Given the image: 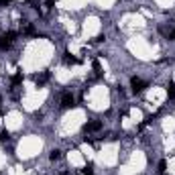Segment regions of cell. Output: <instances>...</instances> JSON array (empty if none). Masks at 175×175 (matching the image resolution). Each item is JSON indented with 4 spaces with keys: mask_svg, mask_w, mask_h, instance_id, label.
Returning a JSON list of instances; mask_svg holds the SVG:
<instances>
[{
    "mask_svg": "<svg viewBox=\"0 0 175 175\" xmlns=\"http://www.w3.org/2000/svg\"><path fill=\"white\" fill-rule=\"evenodd\" d=\"M94 41H96V43H102V41H104V35H98V37H96V39H94Z\"/></svg>",
    "mask_w": 175,
    "mask_h": 175,
    "instance_id": "obj_15",
    "label": "cell"
},
{
    "mask_svg": "<svg viewBox=\"0 0 175 175\" xmlns=\"http://www.w3.org/2000/svg\"><path fill=\"white\" fill-rule=\"evenodd\" d=\"M0 116H2V110H0Z\"/></svg>",
    "mask_w": 175,
    "mask_h": 175,
    "instance_id": "obj_19",
    "label": "cell"
},
{
    "mask_svg": "<svg viewBox=\"0 0 175 175\" xmlns=\"http://www.w3.org/2000/svg\"><path fill=\"white\" fill-rule=\"evenodd\" d=\"M84 173H86V175H92V163H88L86 167H84Z\"/></svg>",
    "mask_w": 175,
    "mask_h": 175,
    "instance_id": "obj_13",
    "label": "cell"
},
{
    "mask_svg": "<svg viewBox=\"0 0 175 175\" xmlns=\"http://www.w3.org/2000/svg\"><path fill=\"white\" fill-rule=\"evenodd\" d=\"M6 4H10V0H0V6H6Z\"/></svg>",
    "mask_w": 175,
    "mask_h": 175,
    "instance_id": "obj_16",
    "label": "cell"
},
{
    "mask_svg": "<svg viewBox=\"0 0 175 175\" xmlns=\"http://www.w3.org/2000/svg\"><path fill=\"white\" fill-rule=\"evenodd\" d=\"M167 94H169V98H175V84L173 82L167 84Z\"/></svg>",
    "mask_w": 175,
    "mask_h": 175,
    "instance_id": "obj_7",
    "label": "cell"
},
{
    "mask_svg": "<svg viewBox=\"0 0 175 175\" xmlns=\"http://www.w3.org/2000/svg\"><path fill=\"white\" fill-rule=\"evenodd\" d=\"M14 39H16V33H12V31L0 35V49H2V51L10 49V45H12V41H14Z\"/></svg>",
    "mask_w": 175,
    "mask_h": 175,
    "instance_id": "obj_1",
    "label": "cell"
},
{
    "mask_svg": "<svg viewBox=\"0 0 175 175\" xmlns=\"http://www.w3.org/2000/svg\"><path fill=\"white\" fill-rule=\"evenodd\" d=\"M27 35H35V27H31V25H25V29H23Z\"/></svg>",
    "mask_w": 175,
    "mask_h": 175,
    "instance_id": "obj_11",
    "label": "cell"
},
{
    "mask_svg": "<svg viewBox=\"0 0 175 175\" xmlns=\"http://www.w3.org/2000/svg\"><path fill=\"white\" fill-rule=\"evenodd\" d=\"M63 61H65L67 65H75V63H79V59L78 57H71V53H65V55H63Z\"/></svg>",
    "mask_w": 175,
    "mask_h": 175,
    "instance_id": "obj_5",
    "label": "cell"
},
{
    "mask_svg": "<svg viewBox=\"0 0 175 175\" xmlns=\"http://www.w3.org/2000/svg\"><path fill=\"white\" fill-rule=\"evenodd\" d=\"M59 157H61V151H57V149H53V151H51V155H49V159H51V161H57Z\"/></svg>",
    "mask_w": 175,
    "mask_h": 175,
    "instance_id": "obj_8",
    "label": "cell"
},
{
    "mask_svg": "<svg viewBox=\"0 0 175 175\" xmlns=\"http://www.w3.org/2000/svg\"><path fill=\"white\" fill-rule=\"evenodd\" d=\"M19 84H23V74H16L12 78V86H19Z\"/></svg>",
    "mask_w": 175,
    "mask_h": 175,
    "instance_id": "obj_9",
    "label": "cell"
},
{
    "mask_svg": "<svg viewBox=\"0 0 175 175\" xmlns=\"http://www.w3.org/2000/svg\"><path fill=\"white\" fill-rule=\"evenodd\" d=\"M165 167H167V163H165V161H161V163H159V173H163Z\"/></svg>",
    "mask_w": 175,
    "mask_h": 175,
    "instance_id": "obj_14",
    "label": "cell"
},
{
    "mask_svg": "<svg viewBox=\"0 0 175 175\" xmlns=\"http://www.w3.org/2000/svg\"><path fill=\"white\" fill-rule=\"evenodd\" d=\"M8 136H10L8 130H0V140H8Z\"/></svg>",
    "mask_w": 175,
    "mask_h": 175,
    "instance_id": "obj_12",
    "label": "cell"
},
{
    "mask_svg": "<svg viewBox=\"0 0 175 175\" xmlns=\"http://www.w3.org/2000/svg\"><path fill=\"white\" fill-rule=\"evenodd\" d=\"M55 2H57V0H47V6H53Z\"/></svg>",
    "mask_w": 175,
    "mask_h": 175,
    "instance_id": "obj_17",
    "label": "cell"
},
{
    "mask_svg": "<svg viewBox=\"0 0 175 175\" xmlns=\"http://www.w3.org/2000/svg\"><path fill=\"white\" fill-rule=\"evenodd\" d=\"M92 67H94V71H96V75H100V74H102V69H100V61H98V59H94Z\"/></svg>",
    "mask_w": 175,
    "mask_h": 175,
    "instance_id": "obj_10",
    "label": "cell"
},
{
    "mask_svg": "<svg viewBox=\"0 0 175 175\" xmlns=\"http://www.w3.org/2000/svg\"><path fill=\"white\" fill-rule=\"evenodd\" d=\"M100 129H102L100 120H92V122H86V124H84V130L86 132H98Z\"/></svg>",
    "mask_w": 175,
    "mask_h": 175,
    "instance_id": "obj_3",
    "label": "cell"
},
{
    "mask_svg": "<svg viewBox=\"0 0 175 175\" xmlns=\"http://www.w3.org/2000/svg\"><path fill=\"white\" fill-rule=\"evenodd\" d=\"M130 86H132V92L139 94V92H143V90L147 88V84H145L140 78H132V79H130Z\"/></svg>",
    "mask_w": 175,
    "mask_h": 175,
    "instance_id": "obj_2",
    "label": "cell"
},
{
    "mask_svg": "<svg viewBox=\"0 0 175 175\" xmlns=\"http://www.w3.org/2000/svg\"><path fill=\"white\" fill-rule=\"evenodd\" d=\"M169 39H173V41H175V29L171 31V35H169Z\"/></svg>",
    "mask_w": 175,
    "mask_h": 175,
    "instance_id": "obj_18",
    "label": "cell"
},
{
    "mask_svg": "<svg viewBox=\"0 0 175 175\" xmlns=\"http://www.w3.org/2000/svg\"><path fill=\"white\" fill-rule=\"evenodd\" d=\"M74 96H71V94L69 92H65V94H63V96H61V108H71V106H74Z\"/></svg>",
    "mask_w": 175,
    "mask_h": 175,
    "instance_id": "obj_4",
    "label": "cell"
},
{
    "mask_svg": "<svg viewBox=\"0 0 175 175\" xmlns=\"http://www.w3.org/2000/svg\"><path fill=\"white\" fill-rule=\"evenodd\" d=\"M47 79H49V71H45V74H41V75H35V82L39 84V86H41V84H45Z\"/></svg>",
    "mask_w": 175,
    "mask_h": 175,
    "instance_id": "obj_6",
    "label": "cell"
}]
</instances>
